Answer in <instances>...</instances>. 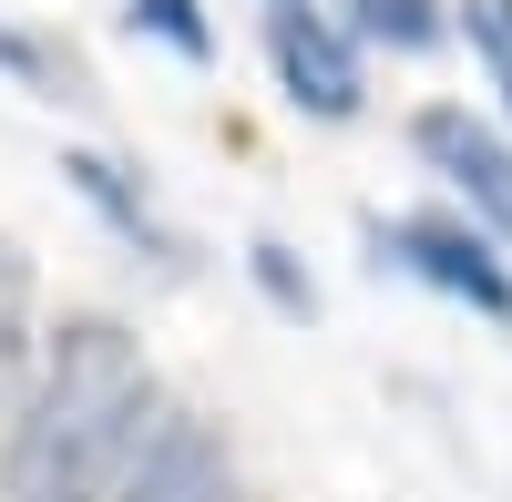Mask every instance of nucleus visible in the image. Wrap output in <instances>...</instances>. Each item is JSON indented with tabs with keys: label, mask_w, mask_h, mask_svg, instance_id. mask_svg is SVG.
<instances>
[{
	"label": "nucleus",
	"mask_w": 512,
	"mask_h": 502,
	"mask_svg": "<svg viewBox=\"0 0 512 502\" xmlns=\"http://www.w3.org/2000/svg\"><path fill=\"white\" fill-rule=\"evenodd\" d=\"M154 421H164V400H154L144 339L123 318H72L52 359L31 369L11 462H0V502H123Z\"/></svg>",
	"instance_id": "1"
},
{
	"label": "nucleus",
	"mask_w": 512,
	"mask_h": 502,
	"mask_svg": "<svg viewBox=\"0 0 512 502\" xmlns=\"http://www.w3.org/2000/svg\"><path fill=\"white\" fill-rule=\"evenodd\" d=\"M369 246H379V267H400L420 287H441V298H461L472 318L512 328V267L492 257V236L472 216H390V226H369Z\"/></svg>",
	"instance_id": "2"
},
{
	"label": "nucleus",
	"mask_w": 512,
	"mask_h": 502,
	"mask_svg": "<svg viewBox=\"0 0 512 502\" xmlns=\"http://www.w3.org/2000/svg\"><path fill=\"white\" fill-rule=\"evenodd\" d=\"M267 62H277V93L308 113V123H359L369 113V72H359V41L338 31L308 0H277L267 11Z\"/></svg>",
	"instance_id": "3"
},
{
	"label": "nucleus",
	"mask_w": 512,
	"mask_h": 502,
	"mask_svg": "<svg viewBox=\"0 0 512 502\" xmlns=\"http://www.w3.org/2000/svg\"><path fill=\"white\" fill-rule=\"evenodd\" d=\"M410 144H420V164H431L461 205H472V226L512 246V134H492L472 103H431L410 123Z\"/></svg>",
	"instance_id": "4"
},
{
	"label": "nucleus",
	"mask_w": 512,
	"mask_h": 502,
	"mask_svg": "<svg viewBox=\"0 0 512 502\" xmlns=\"http://www.w3.org/2000/svg\"><path fill=\"white\" fill-rule=\"evenodd\" d=\"M123 502H236V462H226V441L205 421L164 410L144 462H134V482H123Z\"/></svg>",
	"instance_id": "5"
},
{
	"label": "nucleus",
	"mask_w": 512,
	"mask_h": 502,
	"mask_svg": "<svg viewBox=\"0 0 512 502\" xmlns=\"http://www.w3.org/2000/svg\"><path fill=\"white\" fill-rule=\"evenodd\" d=\"M62 175H72V195L93 205V216H103L123 246H144V257H164V267H175V236H164V216L144 205V185L123 175L113 154H62Z\"/></svg>",
	"instance_id": "6"
},
{
	"label": "nucleus",
	"mask_w": 512,
	"mask_h": 502,
	"mask_svg": "<svg viewBox=\"0 0 512 502\" xmlns=\"http://www.w3.org/2000/svg\"><path fill=\"white\" fill-rule=\"evenodd\" d=\"M338 31L379 41V52H431V41H451L441 0H338Z\"/></svg>",
	"instance_id": "7"
},
{
	"label": "nucleus",
	"mask_w": 512,
	"mask_h": 502,
	"mask_svg": "<svg viewBox=\"0 0 512 502\" xmlns=\"http://www.w3.org/2000/svg\"><path fill=\"white\" fill-rule=\"evenodd\" d=\"M21 400H31V287L0 246V431L21 421Z\"/></svg>",
	"instance_id": "8"
},
{
	"label": "nucleus",
	"mask_w": 512,
	"mask_h": 502,
	"mask_svg": "<svg viewBox=\"0 0 512 502\" xmlns=\"http://www.w3.org/2000/svg\"><path fill=\"white\" fill-rule=\"evenodd\" d=\"M461 41L482 52L492 93H502V113H512V0H461Z\"/></svg>",
	"instance_id": "9"
},
{
	"label": "nucleus",
	"mask_w": 512,
	"mask_h": 502,
	"mask_svg": "<svg viewBox=\"0 0 512 502\" xmlns=\"http://www.w3.org/2000/svg\"><path fill=\"white\" fill-rule=\"evenodd\" d=\"M123 21H134V31H154L175 62H205V52H216V31H205V11H195V0H134Z\"/></svg>",
	"instance_id": "10"
},
{
	"label": "nucleus",
	"mask_w": 512,
	"mask_h": 502,
	"mask_svg": "<svg viewBox=\"0 0 512 502\" xmlns=\"http://www.w3.org/2000/svg\"><path fill=\"white\" fill-rule=\"evenodd\" d=\"M246 267H256V287H267L287 318H308V308H318V287L297 277V257H287V246H246Z\"/></svg>",
	"instance_id": "11"
},
{
	"label": "nucleus",
	"mask_w": 512,
	"mask_h": 502,
	"mask_svg": "<svg viewBox=\"0 0 512 502\" xmlns=\"http://www.w3.org/2000/svg\"><path fill=\"white\" fill-rule=\"evenodd\" d=\"M0 72H41V52H31V41H11V31H0Z\"/></svg>",
	"instance_id": "12"
}]
</instances>
